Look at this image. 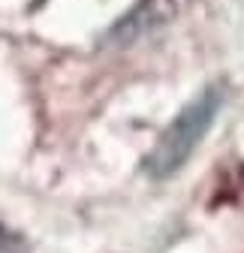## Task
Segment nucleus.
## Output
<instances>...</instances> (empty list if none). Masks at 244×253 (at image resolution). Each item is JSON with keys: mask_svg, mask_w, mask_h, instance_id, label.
<instances>
[{"mask_svg": "<svg viewBox=\"0 0 244 253\" xmlns=\"http://www.w3.org/2000/svg\"><path fill=\"white\" fill-rule=\"evenodd\" d=\"M18 247H21V244H18V241H15L9 232H3V229H0V253H21Z\"/></svg>", "mask_w": 244, "mask_h": 253, "instance_id": "2", "label": "nucleus"}, {"mask_svg": "<svg viewBox=\"0 0 244 253\" xmlns=\"http://www.w3.org/2000/svg\"><path fill=\"white\" fill-rule=\"evenodd\" d=\"M220 109V90H205L199 100H193L184 112H181L169 130L160 136L157 148L148 157V172L154 178H166L172 172H178L187 163V157L196 151V145L205 139L211 121H214Z\"/></svg>", "mask_w": 244, "mask_h": 253, "instance_id": "1", "label": "nucleus"}]
</instances>
